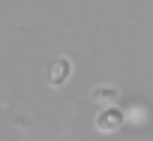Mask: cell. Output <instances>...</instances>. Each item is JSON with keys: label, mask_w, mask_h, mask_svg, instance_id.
<instances>
[{"label": "cell", "mask_w": 153, "mask_h": 141, "mask_svg": "<svg viewBox=\"0 0 153 141\" xmlns=\"http://www.w3.org/2000/svg\"><path fill=\"white\" fill-rule=\"evenodd\" d=\"M123 111L120 108H114V105H108V108H102L99 114H96V129L99 132H117L120 126H123Z\"/></svg>", "instance_id": "obj_1"}, {"label": "cell", "mask_w": 153, "mask_h": 141, "mask_svg": "<svg viewBox=\"0 0 153 141\" xmlns=\"http://www.w3.org/2000/svg\"><path fill=\"white\" fill-rule=\"evenodd\" d=\"M69 78H72V60L69 57H57L48 66V84L51 87H63Z\"/></svg>", "instance_id": "obj_2"}, {"label": "cell", "mask_w": 153, "mask_h": 141, "mask_svg": "<svg viewBox=\"0 0 153 141\" xmlns=\"http://www.w3.org/2000/svg\"><path fill=\"white\" fill-rule=\"evenodd\" d=\"M90 96H93L102 108H108V105H114V102L120 99V90H117L114 84H96V87L90 90Z\"/></svg>", "instance_id": "obj_3"}]
</instances>
